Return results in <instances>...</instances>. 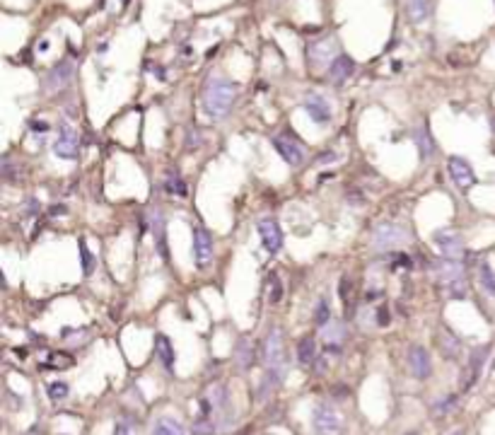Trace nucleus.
<instances>
[{
	"label": "nucleus",
	"mask_w": 495,
	"mask_h": 435,
	"mask_svg": "<svg viewBox=\"0 0 495 435\" xmlns=\"http://www.w3.org/2000/svg\"><path fill=\"white\" fill-rule=\"evenodd\" d=\"M198 145H201V133L193 128V131L186 133V150H196Z\"/></svg>",
	"instance_id": "obj_35"
},
{
	"label": "nucleus",
	"mask_w": 495,
	"mask_h": 435,
	"mask_svg": "<svg viewBox=\"0 0 495 435\" xmlns=\"http://www.w3.org/2000/svg\"><path fill=\"white\" fill-rule=\"evenodd\" d=\"M193 256L198 266H208L213 259V235L205 227H193Z\"/></svg>",
	"instance_id": "obj_8"
},
{
	"label": "nucleus",
	"mask_w": 495,
	"mask_h": 435,
	"mask_svg": "<svg viewBox=\"0 0 495 435\" xmlns=\"http://www.w3.org/2000/svg\"><path fill=\"white\" fill-rule=\"evenodd\" d=\"M114 435H133L131 428L126 426V423H116V428H114Z\"/></svg>",
	"instance_id": "obj_36"
},
{
	"label": "nucleus",
	"mask_w": 495,
	"mask_h": 435,
	"mask_svg": "<svg viewBox=\"0 0 495 435\" xmlns=\"http://www.w3.org/2000/svg\"><path fill=\"white\" fill-rule=\"evenodd\" d=\"M353 70H355V63H353L351 56H336L331 61V66H329V80H331L334 85H343L353 75Z\"/></svg>",
	"instance_id": "obj_15"
},
{
	"label": "nucleus",
	"mask_w": 495,
	"mask_h": 435,
	"mask_svg": "<svg viewBox=\"0 0 495 435\" xmlns=\"http://www.w3.org/2000/svg\"><path fill=\"white\" fill-rule=\"evenodd\" d=\"M68 397V385L66 382H51L49 385V399L51 402H61Z\"/></svg>",
	"instance_id": "obj_29"
},
{
	"label": "nucleus",
	"mask_w": 495,
	"mask_h": 435,
	"mask_svg": "<svg viewBox=\"0 0 495 435\" xmlns=\"http://www.w3.org/2000/svg\"><path fill=\"white\" fill-rule=\"evenodd\" d=\"M297 361L302 363V366H312V363L317 361V341H314V337L300 339V344H297Z\"/></svg>",
	"instance_id": "obj_23"
},
{
	"label": "nucleus",
	"mask_w": 495,
	"mask_h": 435,
	"mask_svg": "<svg viewBox=\"0 0 495 435\" xmlns=\"http://www.w3.org/2000/svg\"><path fill=\"white\" fill-rule=\"evenodd\" d=\"M152 232H155V249L160 252V256L164 259V261H169L167 239H164V220H162L160 210H155V213H152Z\"/></svg>",
	"instance_id": "obj_20"
},
{
	"label": "nucleus",
	"mask_w": 495,
	"mask_h": 435,
	"mask_svg": "<svg viewBox=\"0 0 495 435\" xmlns=\"http://www.w3.org/2000/svg\"><path fill=\"white\" fill-rule=\"evenodd\" d=\"M152 435H186V431L179 421L172 419V416H162V419H157L155 426H152Z\"/></svg>",
	"instance_id": "obj_21"
},
{
	"label": "nucleus",
	"mask_w": 495,
	"mask_h": 435,
	"mask_svg": "<svg viewBox=\"0 0 495 435\" xmlns=\"http://www.w3.org/2000/svg\"><path fill=\"white\" fill-rule=\"evenodd\" d=\"M450 174L459 189H471L476 184V174L464 157H450Z\"/></svg>",
	"instance_id": "obj_14"
},
{
	"label": "nucleus",
	"mask_w": 495,
	"mask_h": 435,
	"mask_svg": "<svg viewBox=\"0 0 495 435\" xmlns=\"http://www.w3.org/2000/svg\"><path fill=\"white\" fill-rule=\"evenodd\" d=\"M73 82V63L70 61H61L56 68L49 70L46 75V90L49 92H61Z\"/></svg>",
	"instance_id": "obj_11"
},
{
	"label": "nucleus",
	"mask_w": 495,
	"mask_h": 435,
	"mask_svg": "<svg viewBox=\"0 0 495 435\" xmlns=\"http://www.w3.org/2000/svg\"><path fill=\"white\" fill-rule=\"evenodd\" d=\"M280 298H283L280 278L275 273H271V278H268V300H271V303H278Z\"/></svg>",
	"instance_id": "obj_30"
},
{
	"label": "nucleus",
	"mask_w": 495,
	"mask_h": 435,
	"mask_svg": "<svg viewBox=\"0 0 495 435\" xmlns=\"http://www.w3.org/2000/svg\"><path fill=\"white\" fill-rule=\"evenodd\" d=\"M479 278H481V286H483V290L488 293V295H493L495 298V273H493V269H491V264L488 261H483L481 264V269H479Z\"/></svg>",
	"instance_id": "obj_24"
},
{
	"label": "nucleus",
	"mask_w": 495,
	"mask_h": 435,
	"mask_svg": "<svg viewBox=\"0 0 495 435\" xmlns=\"http://www.w3.org/2000/svg\"><path fill=\"white\" fill-rule=\"evenodd\" d=\"M239 354H237V361H239V366L241 368H251V366H254V361H256V356H254V346H251L249 344V341H239Z\"/></svg>",
	"instance_id": "obj_25"
},
{
	"label": "nucleus",
	"mask_w": 495,
	"mask_h": 435,
	"mask_svg": "<svg viewBox=\"0 0 495 435\" xmlns=\"http://www.w3.org/2000/svg\"><path fill=\"white\" fill-rule=\"evenodd\" d=\"M409 368L418 380H426L433 375V361H430V354L423 346H414L409 351Z\"/></svg>",
	"instance_id": "obj_12"
},
{
	"label": "nucleus",
	"mask_w": 495,
	"mask_h": 435,
	"mask_svg": "<svg viewBox=\"0 0 495 435\" xmlns=\"http://www.w3.org/2000/svg\"><path fill=\"white\" fill-rule=\"evenodd\" d=\"M433 276L438 278V283H442L445 290L452 286H457V283H462V281H467L464 278L462 264H459L457 259H447V256H442L433 264Z\"/></svg>",
	"instance_id": "obj_3"
},
{
	"label": "nucleus",
	"mask_w": 495,
	"mask_h": 435,
	"mask_svg": "<svg viewBox=\"0 0 495 435\" xmlns=\"http://www.w3.org/2000/svg\"><path fill=\"white\" fill-rule=\"evenodd\" d=\"M343 334L346 329L341 322H329L326 327H324V341H326V351H331V354H338L341 351V344H343Z\"/></svg>",
	"instance_id": "obj_18"
},
{
	"label": "nucleus",
	"mask_w": 495,
	"mask_h": 435,
	"mask_svg": "<svg viewBox=\"0 0 495 435\" xmlns=\"http://www.w3.org/2000/svg\"><path fill=\"white\" fill-rule=\"evenodd\" d=\"M336 51V44L331 39H324V41H314V44H309L307 49V58L312 66H322V63H329V58L334 56Z\"/></svg>",
	"instance_id": "obj_17"
},
{
	"label": "nucleus",
	"mask_w": 495,
	"mask_h": 435,
	"mask_svg": "<svg viewBox=\"0 0 495 435\" xmlns=\"http://www.w3.org/2000/svg\"><path fill=\"white\" fill-rule=\"evenodd\" d=\"M263 358L266 366L273 370H285V346H283L280 329H271L266 337V346H263Z\"/></svg>",
	"instance_id": "obj_4"
},
{
	"label": "nucleus",
	"mask_w": 495,
	"mask_h": 435,
	"mask_svg": "<svg viewBox=\"0 0 495 435\" xmlns=\"http://www.w3.org/2000/svg\"><path fill=\"white\" fill-rule=\"evenodd\" d=\"M237 82L232 80H210L203 92V109L213 119H222L229 109H232L234 99H237Z\"/></svg>",
	"instance_id": "obj_1"
},
{
	"label": "nucleus",
	"mask_w": 495,
	"mask_h": 435,
	"mask_svg": "<svg viewBox=\"0 0 495 435\" xmlns=\"http://www.w3.org/2000/svg\"><path fill=\"white\" fill-rule=\"evenodd\" d=\"M455 404H457V397L455 395L447 397V399H440V402L435 404V411H438V414H447V411L455 409Z\"/></svg>",
	"instance_id": "obj_34"
},
{
	"label": "nucleus",
	"mask_w": 495,
	"mask_h": 435,
	"mask_svg": "<svg viewBox=\"0 0 495 435\" xmlns=\"http://www.w3.org/2000/svg\"><path fill=\"white\" fill-rule=\"evenodd\" d=\"M155 354L162 361V366L172 373V370H174V346H172V341L164 337V334H157V337H155Z\"/></svg>",
	"instance_id": "obj_19"
},
{
	"label": "nucleus",
	"mask_w": 495,
	"mask_h": 435,
	"mask_svg": "<svg viewBox=\"0 0 495 435\" xmlns=\"http://www.w3.org/2000/svg\"><path fill=\"white\" fill-rule=\"evenodd\" d=\"M488 351H491V346H481V349H476L474 354H471L469 368H467V380H462V390H469V387L474 385V380L479 378V370L483 368V363H486Z\"/></svg>",
	"instance_id": "obj_16"
},
{
	"label": "nucleus",
	"mask_w": 495,
	"mask_h": 435,
	"mask_svg": "<svg viewBox=\"0 0 495 435\" xmlns=\"http://www.w3.org/2000/svg\"><path fill=\"white\" fill-rule=\"evenodd\" d=\"M406 239H409V232H406L404 227L394 225V222H382V225L372 232V247L380 252L394 249V247L404 244Z\"/></svg>",
	"instance_id": "obj_2"
},
{
	"label": "nucleus",
	"mask_w": 495,
	"mask_h": 435,
	"mask_svg": "<svg viewBox=\"0 0 495 435\" xmlns=\"http://www.w3.org/2000/svg\"><path fill=\"white\" fill-rule=\"evenodd\" d=\"M80 254H82V271H85V273H92L94 259H92V252L87 249V242H85V239H80Z\"/></svg>",
	"instance_id": "obj_33"
},
{
	"label": "nucleus",
	"mask_w": 495,
	"mask_h": 435,
	"mask_svg": "<svg viewBox=\"0 0 495 435\" xmlns=\"http://www.w3.org/2000/svg\"><path fill=\"white\" fill-rule=\"evenodd\" d=\"M273 145H275V150L280 152L283 160L290 164V167H300V164L305 162V150L300 148V145L295 143L292 138H288V136H275V138H273Z\"/></svg>",
	"instance_id": "obj_13"
},
{
	"label": "nucleus",
	"mask_w": 495,
	"mask_h": 435,
	"mask_svg": "<svg viewBox=\"0 0 495 435\" xmlns=\"http://www.w3.org/2000/svg\"><path fill=\"white\" fill-rule=\"evenodd\" d=\"M258 237H261V244L268 254H278L283 247V230L280 225L273 220V218H263L258 220Z\"/></svg>",
	"instance_id": "obj_7"
},
{
	"label": "nucleus",
	"mask_w": 495,
	"mask_h": 435,
	"mask_svg": "<svg viewBox=\"0 0 495 435\" xmlns=\"http://www.w3.org/2000/svg\"><path fill=\"white\" fill-rule=\"evenodd\" d=\"M314 428L322 435H338L341 428H343V421H341L338 411L329 404H319L314 409Z\"/></svg>",
	"instance_id": "obj_6"
},
{
	"label": "nucleus",
	"mask_w": 495,
	"mask_h": 435,
	"mask_svg": "<svg viewBox=\"0 0 495 435\" xmlns=\"http://www.w3.org/2000/svg\"><path fill=\"white\" fill-rule=\"evenodd\" d=\"M416 145H418V152H421L423 160H426V157H433L435 143H433V136H430V128L426 126V123H421V126L416 128Z\"/></svg>",
	"instance_id": "obj_22"
},
{
	"label": "nucleus",
	"mask_w": 495,
	"mask_h": 435,
	"mask_svg": "<svg viewBox=\"0 0 495 435\" xmlns=\"http://www.w3.org/2000/svg\"><path fill=\"white\" fill-rule=\"evenodd\" d=\"M377 322H380L382 327L389 324V310H387V307H382V310H380V320H377Z\"/></svg>",
	"instance_id": "obj_37"
},
{
	"label": "nucleus",
	"mask_w": 495,
	"mask_h": 435,
	"mask_svg": "<svg viewBox=\"0 0 495 435\" xmlns=\"http://www.w3.org/2000/svg\"><path fill=\"white\" fill-rule=\"evenodd\" d=\"M440 346H442V351H445L447 358H455L459 354V341L455 339V334H450V332H445L440 337Z\"/></svg>",
	"instance_id": "obj_27"
},
{
	"label": "nucleus",
	"mask_w": 495,
	"mask_h": 435,
	"mask_svg": "<svg viewBox=\"0 0 495 435\" xmlns=\"http://www.w3.org/2000/svg\"><path fill=\"white\" fill-rule=\"evenodd\" d=\"M302 107L312 116V121L319 123V126L331 121V107H329V102L319 95V92H309V95H305Z\"/></svg>",
	"instance_id": "obj_10"
},
{
	"label": "nucleus",
	"mask_w": 495,
	"mask_h": 435,
	"mask_svg": "<svg viewBox=\"0 0 495 435\" xmlns=\"http://www.w3.org/2000/svg\"><path fill=\"white\" fill-rule=\"evenodd\" d=\"M411 435H416V433H411Z\"/></svg>",
	"instance_id": "obj_40"
},
{
	"label": "nucleus",
	"mask_w": 495,
	"mask_h": 435,
	"mask_svg": "<svg viewBox=\"0 0 495 435\" xmlns=\"http://www.w3.org/2000/svg\"><path fill=\"white\" fill-rule=\"evenodd\" d=\"M314 322H317V324H319V327H326L329 322H331V310H329L326 300H319V305H317Z\"/></svg>",
	"instance_id": "obj_28"
},
{
	"label": "nucleus",
	"mask_w": 495,
	"mask_h": 435,
	"mask_svg": "<svg viewBox=\"0 0 495 435\" xmlns=\"http://www.w3.org/2000/svg\"><path fill=\"white\" fill-rule=\"evenodd\" d=\"M450 435H464V431H452Z\"/></svg>",
	"instance_id": "obj_39"
},
{
	"label": "nucleus",
	"mask_w": 495,
	"mask_h": 435,
	"mask_svg": "<svg viewBox=\"0 0 495 435\" xmlns=\"http://www.w3.org/2000/svg\"><path fill=\"white\" fill-rule=\"evenodd\" d=\"M433 237H435V244H438V249H440L442 256L457 259V261L464 256V244H462V239H459L457 232H452V230H438V232L433 235Z\"/></svg>",
	"instance_id": "obj_9"
},
{
	"label": "nucleus",
	"mask_w": 495,
	"mask_h": 435,
	"mask_svg": "<svg viewBox=\"0 0 495 435\" xmlns=\"http://www.w3.org/2000/svg\"><path fill=\"white\" fill-rule=\"evenodd\" d=\"M32 128H37V131H49V123H37V121H32Z\"/></svg>",
	"instance_id": "obj_38"
},
{
	"label": "nucleus",
	"mask_w": 495,
	"mask_h": 435,
	"mask_svg": "<svg viewBox=\"0 0 495 435\" xmlns=\"http://www.w3.org/2000/svg\"><path fill=\"white\" fill-rule=\"evenodd\" d=\"M406 8L414 22H423L428 17V3L426 0H406Z\"/></svg>",
	"instance_id": "obj_26"
},
{
	"label": "nucleus",
	"mask_w": 495,
	"mask_h": 435,
	"mask_svg": "<svg viewBox=\"0 0 495 435\" xmlns=\"http://www.w3.org/2000/svg\"><path fill=\"white\" fill-rule=\"evenodd\" d=\"M213 433H215L213 419H201L193 423V435H213Z\"/></svg>",
	"instance_id": "obj_32"
},
{
	"label": "nucleus",
	"mask_w": 495,
	"mask_h": 435,
	"mask_svg": "<svg viewBox=\"0 0 495 435\" xmlns=\"http://www.w3.org/2000/svg\"><path fill=\"white\" fill-rule=\"evenodd\" d=\"M54 152L63 160H75L80 152V136L78 131H73L70 126L63 123L61 131H58V138L54 140Z\"/></svg>",
	"instance_id": "obj_5"
},
{
	"label": "nucleus",
	"mask_w": 495,
	"mask_h": 435,
	"mask_svg": "<svg viewBox=\"0 0 495 435\" xmlns=\"http://www.w3.org/2000/svg\"><path fill=\"white\" fill-rule=\"evenodd\" d=\"M164 186H167L169 193H176V196H184L186 189H184V181L179 179V174H167V181H164Z\"/></svg>",
	"instance_id": "obj_31"
}]
</instances>
